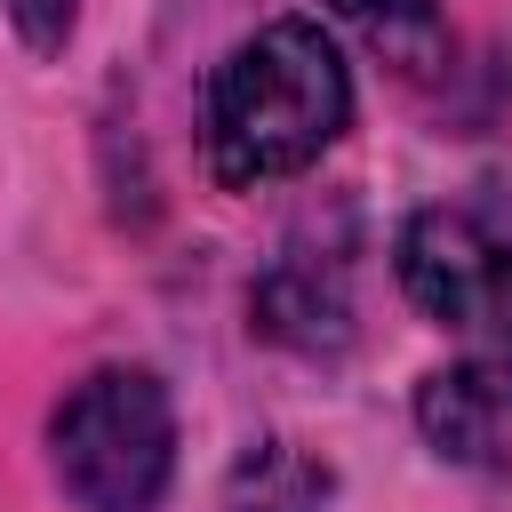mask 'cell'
<instances>
[{"label":"cell","instance_id":"cell-1","mask_svg":"<svg viewBox=\"0 0 512 512\" xmlns=\"http://www.w3.org/2000/svg\"><path fill=\"white\" fill-rule=\"evenodd\" d=\"M352 120L344 56L320 40V24H264L216 64L208 88V160L224 184H272L312 168Z\"/></svg>","mask_w":512,"mask_h":512},{"label":"cell","instance_id":"cell-2","mask_svg":"<svg viewBox=\"0 0 512 512\" xmlns=\"http://www.w3.org/2000/svg\"><path fill=\"white\" fill-rule=\"evenodd\" d=\"M56 480L80 512H152L176 464V416L152 368H96L48 424Z\"/></svg>","mask_w":512,"mask_h":512},{"label":"cell","instance_id":"cell-3","mask_svg":"<svg viewBox=\"0 0 512 512\" xmlns=\"http://www.w3.org/2000/svg\"><path fill=\"white\" fill-rule=\"evenodd\" d=\"M400 280L416 312L456 328L472 352L512 360V232L480 208H424L400 232Z\"/></svg>","mask_w":512,"mask_h":512},{"label":"cell","instance_id":"cell-4","mask_svg":"<svg viewBox=\"0 0 512 512\" xmlns=\"http://www.w3.org/2000/svg\"><path fill=\"white\" fill-rule=\"evenodd\" d=\"M416 416H424V440H432L440 456H456V464H488V456H496V432H504V416H512V360L472 352L464 368L424 376Z\"/></svg>","mask_w":512,"mask_h":512},{"label":"cell","instance_id":"cell-5","mask_svg":"<svg viewBox=\"0 0 512 512\" xmlns=\"http://www.w3.org/2000/svg\"><path fill=\"white\" fill-rule=\"evenodd\" d=\"M320 504H328V472L304 464L288 440H264L232 472V512H320Z\"/></svg>","mask_w":512,"mask_h":512},{"label":"cell","instance_id":"cell-6","mask_svg":"<svg viewBox=\"0 0 512 512\" xmlns=\"http://www.w3.org/2000/svg\"><path fill=\"white\" fill-rule=\"evenodd\" d=\"M0 8H8V24H16V40H24L32 56L64 48V32H72V16H80V0H0Z\"/></svg>","mask_w":512,"mask_h":512},{"label":"cell","instance_id":"cell-7","mask_svg":"<svg viewBox=\"0 0 512 512\" xmlns=\"http://www.w3.org/2000/svg\"><path fill=\"white\" fill-rule=\"evenodd\" d=\"M328 8L352 16V24H368L376 40H408V32L432 24V0H328Z\"/></svg>","mask_w":512,"mask_h":512}]
</instances>
